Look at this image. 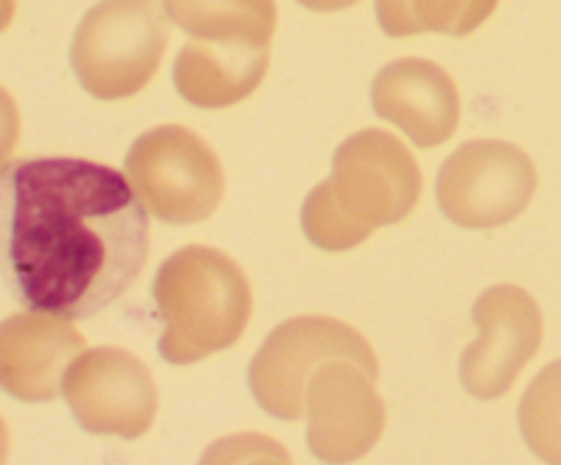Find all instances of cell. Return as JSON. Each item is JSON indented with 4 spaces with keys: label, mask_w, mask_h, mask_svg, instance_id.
Segmentation results:
<instances>
[{
    "label": "cell",
    "mask_w": 561,
    "mask_h": 465,
    "mask_svg": "<svg viewBox=\"0 0 561 465\" xmlns=\"http://www.w3.org/2000/svg\"><path fill=\"white\" fill-rule=\"evenodd\" d=\"M148 244L146 202L110 164L42 153L0 167V279L22 310L96 315L135 282Z\"/></svg>",
    "instance_id": "1"
},
{
    "label": "cell",
    "mask_w": 561,
    "mask_h": 465,
    "mask_svg": "<svg viewBox=\"0 0 561 465\" xmlns=\"http://www.w3.org/2000/svg\"><path fill=\"white\" fill-rule=\"evenodd\" d=\"M422 173L409 148L383 129H362L334 151L332 175L301 206L305 235L327 252H345L378 228L414 211Z\"/></svg>",
    "instance_id": "2"
},
{
    "label": "cell",
    "mask_w": 561,
    "mask_h": 465,
    "mask_svg": "<svg viewBox=\"0 0 561 465\" xmlns=\"http://www.w3.org/2000/svg\"><path fill=\"white\" fill-rule=\"evenodd\" d=\"M153 301L164 323L159 353L170 364H195L230 348L252 315V288L239 263L197 244L159 266Z\"/></svg>",
    "instance_id": "3"
},
{
    "label": "cell",
    "mask_w": 561,
    "mask_h": 465,
    "mask_svg": "<svg viewBox=\"0 0 561 465\" xmlns=\"http://www.w3.org/2000/svg\"><path fill=\"white\" fill-rule=\"evenodd\" d=\"M168 11L159 0H102L71 42V69L91 96L118 102L140 93L168 47Z\"/></svg>",
    "instance_id": "4"
},
{
    "label": "cell",
    "mask_w": 561,
    "mask_h": 465,
    "mask_svg": "<svg viewBox=\"0 0 561 465\" xmlns=\"http://www.w3.org/2000/svg\"><path fill=\"white\" fill-rule=\"evenodd\" d=\"M126 175L148 211L168 224L203 222L225 195L217 153L201 135L175 124L157 126L131 142Z\"/></svg>",
    "instance_id": "5"
},
{
    "label": "cell",
    "mask_w": 561,
    "mask_h": 465,
    "mask_svg": "<svg viewBox=\"0 0 561 465\" xmlns=\"http://www.w3.org/2000/svg\"><path fill=\"white\" fill-rule=\"evenodd\" d=\"M334 359H351L378 377V356L365 337L334 317L305 315L274 328L250 364V388L266 414L301 419L312 372Z\"/></svg>",
    "instance_id": "6"
},
{
    "label": "cell",
    "mask_w": 561,
    "mask_h": 465,
    "mask_svg": "<svg viewBox=\"0 0 561 465\" xmlns=\"http://www.w3.org/2000/svg\"><path fill=\"white\" fill-rule=\"evenodd\" d=\"M537 191V170L518 146L471 140L449 153L436 184L444 217L469 230H491L526 211Z\"/></svg>",
    "instance_id": "7"
},
{
    "label": "cell",
    "mask_w": 561,
    "mask_h": 465,
    "mask_svg": "<svg viewBox=\"0 0 561 465\" xmlns=\"http://www.w3.org/2000/svg\"><path fill=\"white\" fill-rule=\"evenodd\" d=\"M60 392L82 430L96 435H146L159 405L151 370L113 345L82 350L66 370Z\"/></svg>",
    "instance_id": "8"
},
{
    "label": "cell",
    "mask_w": 561,
    "mask_h": 465,
    "mask_svg": "<svg viewBox=\"0 0 561 465\" xmlns=\"http://www.w3.org/2000/svg\"><path fill=\"white\" fill-rule=\"evenodd\" d=\"M376 375L351 359L327 361L312 372L305 394L307 443L323 463H351L370 452L387 427Z\"/></svg>",
    "instance_id": "9"
},
{
    "label": "cell",
    "mask_w": 561,
    "mask_h": 465,
    "mask_svg": "<svg viewBox=\"0 0 561 465\" xmlns=\"http://www.w3.org/2000/svg\"><path fill=\"white\" fill-rule=\"evenodd\" d=\"M471 317L480 337L460 356V383L474 397L496 399L540 350L542 312L518 284H493L474 301Z\"/></svg>",
    "instance_id": "10"
},
{
    "label": "cell",
    "mask_w": 561,
    "mask_h": 465,
    "mask_svg": "<svg viewBox=\"0 0 561 465\" xmlns=\"http://www.w3.org/2000/svg\"><path fill=\"white\" fill-rule=\"evenodd\" d=\"M85 339L71 321L44 312L11 315L0 323V388L22 403H47L64 388L71 361Z\"/></svg>",
    "instance_id": "11"
},
{
    "label": "cell",
    "mask_w": 561,
    "mask_h": 465,
    "mask_svg": "<svg viewBox=\"0 0 561 465\" xmlns=\"http://www.w3.org/2000/svg\"><path fill=\"white\" fill-rule=\"evenodd\" d=\"M373 109L420 148H433L455 135L460 120V93L442 66L422 58L392 60L378 71L370 88Z\"/></svg>",
    "instance_id": "12"
},
{
    "label": "cell",
    "mask_w": 561,
    "mask_h": 465,
    "mask_svg": "<svg viewBox=\"0 0 561 465\" xmlns=\"http://www.w3.org/2000/svg\"><path fill=\"white\" fill-rule=\"evenodd\" d=\"M268 69V49L192 38L173 66L175 91L203 109L244 102Z\"/></svg>",
    "instance_id": "13"
},
{
    "label": "cell",
    "mask_w": 561,
    "mask_h": 465,
    "mask_svg": "<svg viewBox=\"0 0 561 465\" xmlns=\"http://www.w3.org/2000/svg\"><path fill=\"white\" fill-rule=\"evenodd\" d=\"M164 11L192 38L241 47L268 49L277 27L274 0H164Z\"/></svg>",
    "instance_id": "14"
},
{
    "label": "cell",
    "mask_w": 561,
    "mask_h": 465,
    "mask_svg": "<svg viewBox=\"0 0 561 465\" xmlns=\"http://www.w3.org/2000/svg\"><path fill=\"white\" fill-rule=\"evenodd\" d=\"M499 0H376L378 22L389 36L447 33L469 36L496 11Z\"/></svg>",
    "instance_id": "15"
},
{
    "label": "cell",
    "mask_w": 561,
    "mask_h": 465,
    "mask_svg": "<svg viewBox=\"0 0 561 465\" xmlns=\"http://www.w3.org/2000/svg\"><path fill=\"white\" fill-rule=\"evenodd\" d=\"M520 432L546 463H561V359L537 372L518 410Z\"/></svg>",
    "instance_id": "16"
},
{
    "label": "cell",
    "mask_w": 561,
    "mask_h": 465,
    "mask_svg": "<svg viewBox=\"0 0 561 465\" xmlns=\"http://www.w3.org/2000/svg\"><path fill=\"white\" fill-rule=\"evenodd\" d=\"M20 140V107L14 96L5 88H0V167L9 162V153L14 151Z\"/></svg>",
    "instance_id": "17"
},
{
    "label": "cell",
    "mask_w": 561,
    "mask_h": 465,
    "mask_svg": "<svg viewBox=\"0 0 561 465\" xmlns=\"http://www.w3.org/2000/svg\"><path fill=\"white\" fill-rule=\"evenodd\" d=\"M299 3L310 11H323V14H329V11L351 9V5H356L359 0H299Z\"/></svg>",
    "instance_id": "18"
},
{
    "label": "cell",
    "mask_w": 561,
    "mask_h": 465,
    "mask_svg": "<svg viewBox=\"0 0 561 465\" xmlns=\"http://www.w3.org/2000/svg\"><path fill=\"white\" fill-rule=\"evenodd\" d=\"M5 454H9V430H5L3 419H0V463L5 460Z\"/></svg>",
    "instance_id": "19"
}]
</instances>
